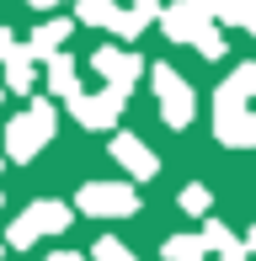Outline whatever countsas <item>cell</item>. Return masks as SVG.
<instances>
[{"label": "cell", "mask_w": 256, "mask_h": 261, "mask_svg": "<svg viewBox=\"0 0 256 261\" xmlns=\"http://www.w3.org/2000/svg\"><path fill=\"white\" fill-rule=\"evenodd\" d=\"M251 91H256V64H240L235 75L219 86L214 123H219V139H224V144H256V112H246Z\"/></svg>", "instance_id": "6da1fadb"}, {"label": "cell", "mask_w": 256, "mask_h": 261, "mask_svg": "<svg viewBox=\"0 0 256 261\" xmlns=\"http://www.w3.org/2000/svg\"><path fill=\"white\" fill-rule=\"evenodd\" d=\"M54 123H59L54 107H48V101H32L21 117H11V123H6V155H11V160H32V155L54 139Z\"/></svg>", "instance_id": "7a4b0ae2"}, {"label": "cell", "mask_w": 256, "mask_h": 261, "mask_svg": "<svg viewBox=\"0 0 256 261\" xmlns=\"http://www.w3.org/2000/svg\"><path fill=\"white\" fill-rule=\"evenodd\" d=\"M69 219H75V213H69L64 203H54V197H48V203H32L27 213H21V219L11 224V234H6V240L16 245V251H27L38 234H59V229H69Z\"/></svg>", "instance_id": "3957f363"}, {"label": "cell", "mask_w": 256, "mask_h": 261, "mask_svg": "<svg viewBox=\"0 0 256 261\" xmlns=\"http://www.w3.org/2000/svg\"><path fill=\"white\" fill-rule=\"evenodd\" d=\"M155 75V96H160V117H166L171 128H187L192 123V86L176 75L171 64H160V69H149Z\"/></svg>", "instance_id": "277c9868"}, {"label": "cell", "mask_w": 256, "mask_h": 261, "mask_svg": "<svg viewBox=\"0 0 256 261\" xmlns=\"http://www.w3.org/2000/svg\"><path fill=\"white\" fill-rule=\"evenodd\" d=\"M75 16L86 21V27L118 32V38H128V43H134L139 32H144V16H139V11H118L112 0H80V6H75Z\"/></svg>", "instance_id": "5b68a950"}, {"label": "cell", "mask_w": 256, "mask_h": 261, "mask_svg": "<svg viewBox=\"0 0 256 261\" xmlns=\"http://www.w3.org/2000/svg\"><path fill=\"white\" fill-rule=\"evenodd\" d=\"M75 203L86 213H96V219H118V213H134L139 208V197L128 192V187H118V181H86Z\"/></svg>", "instance_id": "8992f818"}, {"label": "cell", "mask_w": 256, "mask_h": 261, "mask_svg": "<svg viewBox=\"0 0 256 261\" xmlns=\"http://www.w3.org/2000/svg\"><path fill=\"white\" fill-rule=\"evenodd\" d=\"M123 96H128L123 86H107V91H96V96H86V91H80V96L69 101V112H75L86 128H112V117L123 112Z\"/></svg>", "instance_id": "52a82bcc"}, {"label": "cell", "mask_w": 256, "mask_h": 261, "mask_svg": "<svg viewBox=\"0 0 256 261\" xmlns=\"http://www.w3.org/2000/svg\"><path fill=\"white\" fill-rule=\"evenodd\" d=\"M160 27H166V38H171V43H197L208 27H214V21H208L203 11L192 6V0H176V6L160 11Z\"/></svg>", "instance_id": "ba28073f"}, {"label": "cell", "mask_w": 256, "mask_h": 261, "mask_svg": "<svg viewBox=\"0 0 256 261\" xmlns=\"http://www.w3.org/2000/svg\"><path fill=\"white\" fill-rule=\"evenodd\" d=\"M0 59H6V86L11 91H32V54L0 27Z\"/></svg>", "instance_id": "9c48e42d"}, {"label": "cell", "mask_w": 256, "mask_h": 261, "mask_svg": "<svg viewBox=\"0 0 256 261\" xmlns=\"http://www.w3.org/2000/svg\"><path fill=\"white\" fill-rule=\"evenodd\" d=\"M91 69H101V75H107V86H134V75H139V69H144V64H139V59L134 54H123V48H96V54H91Z\"/></svg>", "instance_id": "30bf717a"}, {"label": "cell", "mask_w": 256, "mask_h": 261, "mask_svg": "<svg viewBox=\"0 0 256 261\" xmlns=\"http://www.w3.org/2000/svg\"><path fill=\"white\" fill-rule=\"evenodd\" d=\"M112 160H118V165H128L139 181H149V176H155V155H149V149L139 144L134 134H118V139H112Z\"/></svg>", "instance_id": "8fae6325"}, {"label": "cell", "mask_w": 256, "mask_h": 261, "mask_svg": "<svg viewBox=\"0 0 256 261\" xmlns=\"http://www.w3.org/2000/svg\"><path fill=\"white\" fill-rule=\"evenodd\" d=\"M69 32H75V27H69V21H43V27L32 32L27 54H32V59H54V54L64 48V38H69Z\"/></svg>", "instance_id": "7c38bea8"}, {"label": "cell", "mask_w": 256, "mask_h": 261, "mask_svg": "<svg viewBox=\"0 0 256 261\" xmlns=\"http://www.w3.org/2000/svg\"><path fill=\"white\" fill-rule=\"evenodd\" d=\"M48 86L59 91V96H69V101L80 96V80H75V59H69V54H54V59H48Z\"/></svg>", "instance_id": "4fadbf2b"}, {"label": "cell", "mask_w": 256, "mask_h": 261, "mask_svg": "<svg viewBox=\"0 0 256 261\" xmlns=\"http://www.w3.org/2000/svg\"><path fill=\"white\" fill-rule=\"evenodd\" d=\"M203 234H171L166 240V261H203Z\"/></svg>", "instance_id": "5bb4252c"}, {"label": "cell", "mask_w": 256, "mask_h": 261, "mask_svg": "<svg viewBox=\"0 0 256 261\" xmlns=\"http://www.w3.org/2000/svg\"><path fill=\"white\" fill-rule=\"evenodd\" d=\"M91 256H96V261H134V251H123L112 234H107V240H96V251H91Z\"/></svg>", "instance_id": "9a60e30c"}, {"label": "cell", "mask_w": 256, "mask_h": 261, "mask_svg": "<svg viewBox=\"0 0 256 261\" xmlns=\"http://www.w3.org/2000/svg\"><path fill=\"white\" fill-rule=\"evenodd\" d=\"M182 208H187V213H203L208 208V192H203V187H187V192H182Z\"/></svg>", "instance_id": "2e32d148"}, {"label": "cell", "mask_w": 256, "mask_h": 261, "mask_svg": "<svg viewBox=\"0 0 256 261\" xmlns=\"http://www.w3.org/2000/svg\"><path fill=\"white\" fill-rule=\"evenodd\" d=\"M235 21H246V27L256 32V0H235Z\"/></svg>", "instance_id": "e0dca14e"}, {"label": "cell", "mask_w": 256, "mask_h": 261, "mask_svg": "<svg viewBox=\"0 0 256 261\" xmlns=\"http://www.w3.org/2000/svg\"><path fill=\"white\" fill-rule=\"evenodd\" d=\"M134 11H139V16H144V21H149V16H155V11H160V0H134Z\"/></svg>", "instance_id": "ac0fdd59"}, {"label": "cell", "mask_w": 256, "mask_h": 261, "mask_svg": "<svg viewBox=\"0 0 256 261\" xmlns=\"http://www.w3.org/2000/svg\"><path fill=\"white\" fill-rule=\"evenodd\" d=\"M48 261H86V256H75V251H59V256H48Z\"/></svg>", "instance_id": "d6986e66"}, {"label": "cell", "mask_w": 256, "mask_h": 261, "mask_svg": "<svg viewBox=\"0 0 256 261\" xmlns=\"http://www.w3.org/2000/svg\"><path fill=\"white\" fill-rule=\"evenodd\" d=\"M27 6H38V11H43V6H64V0H27Z\"/></svg>", "instance_id": "ffe728a7"}, {"label": "cell", "mask_w": 256, "mask_h": 261, "mask_svg": "<svg viewBox=\"0 0 256 261\" xmlns=\"http://www.w3.org/2000/svg\"><path fill=\"white\" fill-rule=\"evenodd\" d=\"M251 251H256V229H251Z\"/></svg>", "instance_id": "44dd1931"}]
</instances>
